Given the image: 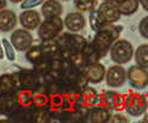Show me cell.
<instances>
[{"label": "cell", "mask_w": 148, "mask_h": 123, "mask_svg": "<svg viewBox=\"0 0 148 123\" xmlns=\"http://www.w3.org/2000/svg\"><path fill=\"white\" fill-rule=\"evenodd\" d=\"M33 106L38 110H50L51 109V97L44 87H40L33 92Z\"/></svg>", "instance_id": "cell-18"}, {"label": "cell", "mask_w": 148, "mask_h": 123, "mask_svg": "<svg viewBox=\"0 0 148 123\" xmlns=\"http://www.w3.org/2000/svg\"><path fill=\"white\" fill-rule=\"evenodd\" d=\"M98 105L103 106L108 110L114 111H121L125 110L126 105V95L119 94L113 91H104L98 94Z\"/></svg>", "instance_id": "cell-5"}, {"label": "cell", "mask_w": 148, "mask_h": 123, "mask_svg": "<svg viewBox=\"0 0 148 123\" xmlns=\"http://www.w3.org/2000/svg\"><path fill=\"white\" fill-rule=\"evenodd\" d=\"M97 12L100 15V17L102 18V21L106 23H115L121 17L118 4L114 1H103L98 6Z\"/></svg>", "instance_id": "cell-11"}, {"label": "cell", "mask_w": 148, "mask_h": 123, "mask_svg": "<svg viewBox=\"0 0 148 123\" xmlns=\"http://www.w3.org/2000/svg\"><path fill=\"white\" fill-rule=\"evenodd\" d=\"M90 26H91V28H92V30L94 32H97L100 28H102L104 24H107L106 22H103L102 21V18L100 17V15H98V12L97 11H91L90 12Z\"/></svg>", "instance_id": "cell-26"}, {"label": "cell", "mask_w": 148, "mask_h": 123, "mask_svg": "<svg viewBox=\"0 0 148 123\" xmlns=\"http://www.w3.org/2000/svg\"><path fill=\"white\" fill-rule=\"evenodd\" d=\"M138 1H140V5L142 6V9L148 12V0H138Z\"/></svg>", "instance_id": "cell-31"}, {"label": "cell", "mask_w": 148, "mask_h": 123, "mask_svg": "<svg viewBox=\"0 0 148 123\" xmlns=\"http://www.w3.org/2000/svg\"><path fill=\"white\" fill-rule=\"evenodd\" d=\"M106 71H107L106 68H104V65L101 64L100 62L88 65L83 70L84 75L86 78H88L89 83H94V84L100 83L106 78Z\"/></svg>", "instance_id": "cell-12"}, {"label": "cell", "mask_w": 148, "mask_h": 123, "mask_svg": "<svg viewBox=\"0 0 148 123\" xmlns=\"http://www.w3.org/2000/svg\"><path fill=\"white\" fill-rule=\"evenodd\" d=\"M18 22L21 23L22 28L27 29V30H34L40 26L41 17L38 11L32 10V9H27V10H23V12L20 15Z\"/></svg>", "instance_id": "cell-14"}, {"label": "cell", "mask_w": 148, "mask_h": 123, "mask_svg": "<svg viewBox=\"0 0 148 123\" xmlns=\"http://www.w3.org/2000/svg\"><path fill=\"white\" fill-rule=\"evenodd\" d=\"M69 62L75 68L78 70H84L86 66L89 65V62H88V58H86L85 53L83 50L80 51H77V52H73L71 56H69Z\"/></svg>", "instance_id": "cell-20"}, {"label": "cell", "mask_w": 148, "mask_h": 123, "mask_svg": "<svg viewBox=\"0 0 148 123\" xmlns=\"http://www.w3.org/2000/svg\"><path fill=\"white\" fill-rule=\"evenodd\" d=\"M3 45H4V48H5V53H6V57H8L9 60H15V47L12 46L11 41L4 39L3 40Z\"/></svg>", "instance_id": "cell-27"}, {"label": "cell", "mask_w": 148, "mask_h": 123, "mask_svg": "<svg viewBox=\"0 0 148 123\" xmlns=\"http://www.w3.org/2000/svg\"><path fill=\"white\" fill-rule=\"evenodd\" d=\"M63 1H68V0H63Z\"/></svg>", "instance_id": "cell-37"}, {"label": "cell", "mask_w": 148, "mask_h": 123, "mask_svg": "<svg viewBox=\"0 0 148 123\" xmlns=\"http://www.w3.org/2000/svg\"><path fill=\"white\" fill-rule=\"evenodd\" d=\"M138 33L145 39H148V16L143 17L138 23Z\"/></svg>", "instance_id": "cell-28"}, {"label": "cell", "mask_w": 148, "mask_h": 123, "mask_svg": "<svg viewBox=\"0 0 148 123\" xmlns=\"http://www.w3.org/2000/svg\"><path fill=\"white\" fill-rule=\"evenodd\" d=\"M109 53H110V59L115 64L124 65L132 59L135 50L130 41L125 39H118L110 47Z\"/></svg>", "instance_id": "cell-4"}, {"label": "cell", "mask_w": 148, "mask_h": 123, "mask_svg": "<svg viewBox=\"0 0 148 123\" xmlns=\"http://www.w3.org/2000/svg\"><path fill=\"white\" fill-rule=\"evenodd\" d=\"M18 89H20V87H18V82L15 72L3 74L0 76V97L12 94Z\"/></svg>", "instance_id": "cell-17"}, {"label": "cell", "mask_w": 148, "mask_h": 123, "mask_svg": "<svg viewBox=\"0 0 148 123\" xmlns=\"http://www.w3.org/2000/svg\"><path fill=\"white\" fill-rule=\"evenodd\" d=\"M17 23H18V18L15 11L9 9L0 10V32L3 33L12 32L16 28Z\"/></svg>", "instance_id": "cell-16"}, {"label": "cell", "mask_w": 148, "mask_h": 123, "mask_svg": "<svg viewBox=\"0 0 148 123\" xmlns=\"http://www.w3.org/2000/svg\"><path fill=\"white\" fill-rule=\"evenodd\" d=\"M103 1H112V0H103Z\"/></svg>", "instance_id": "cell-36"}, {"label": "cell", "mask_w": 148, "mask_h": 123, "mask_svg": "<svg viewBox=\"0 0 148 123\" xmlns=\"http://www.w3.org/2000/svg\"><path fill=\"white\" fill-rule=\"evenodd\" d=\"M109 122H112V123H115V122H124V123H127V122H129V120L125 117V116L116 114V115H113L112 117H110Z\"/></svg>", "instance_id": "cell-30"}, {"label": "cell", "mask_w": 148, "mask_h": 123, "mask_svg": "<svg viewBox=\"0 0 148 123\" xmlns=\"http://www.w3.org/2000/svg\"><path fill=\"white\" fill-rule=\"evenodd\" d=\"M64 27L68 29V32L78 33L86 27V20L83 12H69L63 20Z\"/></svg>", "instance_id": "cell-15"}, {"label": "cell", "mask_w": 148, "mask_h": 123, "mask_svg": "<svg viewBox=\"0 0 148 123\" xmlns=\"http://www.w3.org/2000/svg\"><path fill=\"white\" fill-rule=\"evenodd\" d=\"M10 3H12V4H17V3H22L23 0H9Z\"/></svg>", "instance_id": "cell-33"}, {"label": "cell", "mask_w": 148, "mask_h": 123, "mask_svg": "<svg viewBox=\"0 0 148 123\" xmlns=\"http://www.w3.org/2000/svg\"><path fill=\"white\" fill-rule=\"evenodd\" d=\"M45 0H23L21 4V9L22 10H27V9H33L35 6L40 5L41 3H44Z\"/></svg>", "instance_id": "cell-29"}, {"label": "cell", "mask_w": 148, "mask_h": 123, "mask_svg": "<svg viewBox=\"0 0 148 123\" xmlns=\"http://www.w3.org/2000/svg\"><path fill=\"white\" fill-rule=\"evenodd\" d=\"M10 41L16 51L26 52L33 46V36L27 29H15L10 36Z\"/></svg>", "instance_id": "cell-9"}, {"label": "cell", "mask_w": 148, "mask_h": 123, "mask_svg": "<svg viewBox=\"0 0 148 123\" xmlns=\"http://www.w3.org/2000/svg\"><path fill=\"white\" fill-rule=\"evenodd\" d=\"M63 12V6L58 0H45L41 5V15L44 18L61 16Z\"/></svg>", "instance_id": "cell-19"}, {"label": "cell", "mask_w": 148, "mask_h": 123, "mask_svg": "<svg viewBox=\"0 0 148 123\" xmlns=\"http://www.w3.org/2000/svg\"><path fill=\"white\" fill-rule=\"evenodd\" d=\"M121 27L114 26V23H107L102 28H100L95 34L92 44L96 47L101 57H106L109 52L110 47L119 39Z\"/></svg>", "instance_id": "cell-1"}, {"label": "cell", "mask_w": 148, "mask_h": 123, "mask_svg": "<svg viewBox=\"0 0 148 123\" xmlns=\"http://www.w3.org/2000/svg\"><path fill=\"white\" fill-rule=\"evenodd\" d=\"M15 75L20 89H30L34 92L40 87L42 81L41 76L34 69H23L21 71L15 72Z\"/></svg>", "instance_id": "cell-6"}, {"label": "cell", "mask_w": 148, "mask_h": 123, "mask_svg": "<svg viewBox=\"0 0 148 123\" xmlns=\"http://www.w3.org/2000/svg\"><path fill=\"white\" fill-rule=\"evenodd\" d=\"M147 110V97L140 93H129L126 95L125 111L134 117L142 116Z\"/></svg>", "instance_id": "cell-7"}, {"label": "cell", "mask_w": 148, "mask_h": 123, "mask_svg": "<svg viewBox=\"0 0 148 123\" xmlns=\"http://www.w3.org/2000/svg\"><path fill=\"white\" fill-rule=\"evenodd\" d=\"M40 48H41L42 53H44V56H46V57L60 56V47H58V44H57L56 39L42 41L40 44Z\"/></svg>", "instance_id": "cell-21"}, {"label": "cell", "mask_w": 148, "mask_h": 123, "mask_svg": "<svg viewBox=\"0 0 148 123\" xmlns=\"http://www.w3.org/2000/svg\"><path fill=\"white\" fill-rule=\"evenodd\" d=\"M6 6H8V0H0V10L6 9Z\"/></svg>", "instance_id": "cell-32"}, {"label": "cell", "mask_w": 148, "mask_h": 123, "mask_svg": "<svg viewBox=\"0 0 148 123\" xmlns=\"http://www.w3.org/2000/svg\"><path fill=\"white\" fill-rule=\"evenodd\" d=\"M112 1H114V3H116V4H118V3H120V1H123V0H112Z\"/></svg>", "instance_id": "cell-34"}, {"label": "cell", "mask_w": 148, "mask_h": 123, "mask_svg": "<svg viewBox=\"0 0 148 123\" xmlns=\"http://www.w3.org/2000/svg\"><path fill=\"white\" fill-rule=\"evenodd\" d=\"M97 0H74V6L79 12H91L97 7Z\"/></svg>", "instance_id": "cell-25"}, {"label": "cell", "mask_w": 148, "mask_h": 123, "mask_svg": "<svg viewBox=\"0 0 148 123\" xmlns=\"http://www.w3.org/2000/svg\"><path fill=\"white\" fill-rule=\"evenodd\" d=\"M140 6L138 0H123V1L118 3V7L121 15L124 16H131L136 14Z\"/></svg>", "instance_id": "cell-22"}, {"label": "cell", "mask_w": 148, "mask_h": 123, "mask_svg": "<svg viewBox=\"0 0 148 123\" xmlns=\"http://www.w3.org/2000/svg\"><path fill=\"white\" fill-rule=\"evenodd\" d=\"M127 80L126 70L120 64L112 65L106 71V82L108 87L112 88H119L123 87Z\"/></svg>", "instance_id": "cell-10"}, {"label": "cell", "mask_w": 148, "mask_h": 123, "mask_svg": "<svg viewBox=\"0 0 148 123\" xmlns=\"http://www.w3.org/2000/svg\"><path fill=\"white\" fill-rule=\"evenodd\" d=\"M147 110H148V95H147Z\"/></svg>", "instance_id": "cell-35"}, {"label": "cell", "mask_w": 148, "mask_h": 123, "mask_svg": "<svg viewBox=\"0 0 148 123\" xmlns=\"http://www.w3.org/2000/svg\"><path fill=\"white\" fill-rule=\"evenodd\" d=\"M56 40L60 47V56L63 58H69V56L73 52L83 50L85 45L88 44L84 36L72 32L60 34L56 38Z\"/></svg>", "instance_id": "cell-2"}, {"label": "cell", "mask_w": 148, "mask_h": 123, "mask_svg": "<svg viewBox=\"0 0 148 123\" xmlns=\"http://www.w3.org/2000/svg\"><path fill=\"white\" fill-rule=\"evenodd\" d=\"M136 64L148 69V44H143L138 46L134 53Z\"/></svg>", "instance_id": "cell-23"}, {"label": "cell", "mask_w": 148, "mask_h": 123, "mask_svg": "<svg viewBox=\"0 0 148 123\" xmlns=\"http://www.w3.org/2000/svg\"><path fill=\"white\" fill-rule=\"evenodd\" d=\"M127 81L132 88L142 89L148 86V70L140 65H132L126 71Z\"/></svg>", "instance_id": "cell-8"}, {"label": "cell", "mask_w": 148, "mask_h": 123, "mask_svg": "<svg viewBox=\"0 0 148 123\" xmlns=\"http://www.w3.org/2000/svg\"><path fill=\"white\" fill-rule=\"evenodd\" d=\"M64 23L60 16L47 17L41 21L40 26L38 27V36L41 41L56 39L63 30Z\"/></svg>", "instance_id": "cell-3"}, {"label": "cell", "mask_w": 148, "mask_h": 123, "mask_svg": "<svg viewBox=\"0 0 148 123\" xmlns=\"http://www.w3.org/2000/svg\"><path fill=\"white\" fill-rule=\"evenodd\" d=\"M110 117H112V112L110 110L95 105L90 109L86 110V122L90 123H107L109 122Z\"/></svg>", "instance_id": "cell-13"}, {"label": "cell", "mask_w": 148, "mask_h": 123, "mask_svg": "<svg viewBox=\"0 0 148 123\" xmlns=\"http://www.w3.org/2000/svg\"><path fill=\"white\" fill-rule=\"evenodd\" d=\"M44 53H42L41 48H40V45H35V46H32L29 47L28 50L26 51V58L28 62H30L33 65L36 64L39 60H41L44 58Z\"/></svg>", "instance_id": "cell-24"}]
</instances>
